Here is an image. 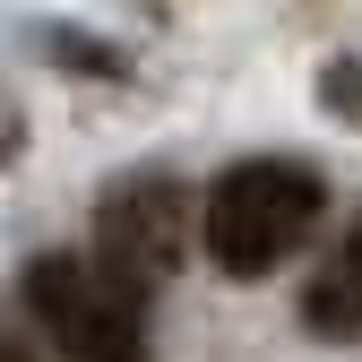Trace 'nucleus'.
Wrapping results in <instances>:
<instances>
[{"instance_id":"obj_1","label":"nucleus","mask_w":362,"mask_h":362,"mask_svg":"<svg viewBox=\"0 0 362 362\" xmlns=\"http://www.w3.org/2000/svg\"><path fill=\"white\" fill-rule=\"evenodd\" d=\"M320 173L310 164H285V156H250L233 173H216V190L199 207V242L207 259L224 267V276H267V267H285L302 242H310V224H320Z\"/></svg>"},{"instance_id":"obj_2","label":"nucleus","mask_w":362,"mask_h":362,"mask_svg":"<svg viewBox=\"0 0 362 362\" xmlns=\"http://www.w3.org/2000/svg\"><path fill=\"white\" fill-rule=\"evenodd\" d=\"M26 310L61 362H147V293L112 285L78 250H43L26 267Z\"/></svg>"},{"instance_id":"obj_3","label":"nucleus","mask_w":362,"mask_h":362,"mask_svg":"<svg viewBox=\"0 0 362 362\" xmlns=\"http://www.w3.org/2000/svg\"><path fill=\"white\" fill-rule=\"evenodd\" d=\"M190 190L164 173H139V181H112L104 207H95V267L129 293H156L181 259H190Z\"/></svg>"},{"instance_id":"obj_4","label":"nucleus","mask_w":362,"mask_h":362,"mask_svg":"<svg viewBox=\"0 0 362 362\" xmlns=\"http://www.w3.org/2000/svg\"><path fill=\"white\" fill-rule=\"evenodd\" d=\"M302 320L320 328V337H362V216H354V233L328 250V267L310 276Z\"/></svg>"},{"instance_id":"obj_5","label":"nucleus","mask_w":362,"mask_h":362,"mask_svg":"<svg viewBox=\"0 0 362 362\" xmlns=\"http://www.w3.org/2000/svg\"><path fill=\"white\" fill-rule=\"evenodd\" d=\"M320 104L362 129V61H328V69H320Z\"/></svg>"},{"instance_id":"obj_6","label":"nucleus","mask_w":362,"mask_h":362,"mask_svg":"<svg viewBox=\"0 0 362 362\" xmlns=\"http://www.w3.org/2000/svg\"><path fill=\"white\" fill-rule=\"evenodd\" d=\"M18 147V112H9V95H0V156Z\"/></svg>"}]
</instances>
